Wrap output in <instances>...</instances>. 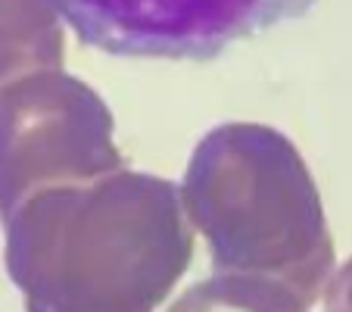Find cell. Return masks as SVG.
Returning <instances> with one entry per match:
<instances>
[{
	"instance_id": "1",
	"label": "cell",
	"mask_w": 352,
	"mask_h": 312,
	"mask_svg": "<svg viewBox=\"0 0 352 312\" xmlns=\"http://www.w3.org/2000/svg\"><path fill=\"white\" fill-rule=\"evenodd\" d=\"M0 222L28 312H153L193 256L181 187L128 166L41 187Z\"/></svg>"
},
{
	"instance_id": "2",
	"label": "cell",
	"mask_w": 352,
	"mask_h": 312,
	"mask_svg": "<svg viewBox=\"0 0 352 312\" xmlns=\"http://www.w3.org/2000/svg\"><path fill=\"white\" fill-rule=\"evenodd\" d=\"M181 203L219 272L278 281L309 303L331 278L333 240L318 185L278 128L225 122L203 134Z\"/></svg>"
},
{
	"instance_id": "3",
	"label": "cell",
	"mask_w": 352,
	"mask_h": 312,
	"mask_svg": "<svg viewBox=\"0 0 352 312\" xmlns=\"http://www.w3.org/2000/svg\"><path fill=\"white\" fill-rule=\"evenodd\" d=\"M113 128L103 97L63 69L0 87V219L41 187L125 169Z\"/></svg>"
},
{
	"instance_id": "4",
	"label": "cell",
	"mask_w": 352,
	"mask_h": 312,
	"mask_svg": "<svg viewBox=\"0 0 352 312\" xmlns=\"http://www.w3.org/2000/svg\"><path fill=\"white\" fill-rule=\"evenodd\" d=\"M91 50L206 63L231 44L302 19L318 0H54Z\"/></svg>"
},
{
	"instance_id": "5",
	"label": "cell",
	"mask_w": 352,
	"mask_h": 312,
	"mask_svg": "<svg viewBox=\"0 0 352 312\" xmlns=\"http://www.w3.org/2000/svg\"><path fill=\"white\" fill-rule=\"evenodd\" d=\"M60 19L54 0H0V87L22 75L63 69Z\"/></svg>"
},
{
	"instance_id": "6",
	"label": "cell",
	"mask_w": 352,
	"mask_h": 312,
	"mask_svg": "<svg viewBox=\"0 0 352 312\" xmlns=\"http://www.w3.org/2000/svg\"><path fill=\"white\" fill-rule=\"evenodd\" d=\"M331 303H343V306H352V259L346 262V269L337 275L331 287Z\"/></svg>"
}]
</instances>
